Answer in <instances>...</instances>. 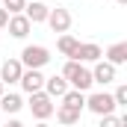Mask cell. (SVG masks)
Instances as JSON below:
<instances>
[{
	"label": "cell",
	"instance_id": "19",
	"mask_svg": "<svg viewBox=\"0 0 127 127\" xmlns=\"http://www.w3.org/2000/svg\"><path fill=\"white\" fill-rule=\"evenodd\" d=\"M24 6H27V0H3V9H6L9 15H21Z\"/></svg>",
	"mask_w": 127,
	"mask_h": 127
},
{
	"label": "cell",
	"instance_id": "7",
	"mask_svg": "<svg viewBox=\"0 0 127 127\" xmlns=\"http://www.w3.org/2000/svg\"><path fill=\"white\" fill-rule=\"evenodd\" d=\"M21 89L27 92V95H32V92H41L44 89V74L38 71V68H24V74H21Z\"/></svg>",
	"mask_w": 127,
	"mask_h": 127
},
{
	"label": "cell",
	"instance_id": "21",
	"mask_svg": "<svg viewBox=\"0 0 127 127\" xmlns=\"http://www.w3.org/2000/svg\"><path fill=\"white\" fill-rule=\"evenodd\" d=\"M6 24H9V12H6V9H3V6H0V30H3V27H6Z\"/></svg>",
	"mask_w": 127,
	"mask_h": 127
},
{
	"label": "cell",
	"instance_id": "3",
	"mask_svg": "<svg viewBox=\"0 0 127 127\" xmlns=\"http://www.w3.org/2000/svg\"><path fill=\"white\" fill-rule=\"evenodd\" d=\"M86 109H89V112H95L97 118H103V115H112L118 106H115V100H112L109 92H95V95L86 97Z\"/></svg>",
	"mask_w": 127,
	"mask_h": 127
},
{
	"label": "cell",
	"instance_id": "14",
	"mask_svg": "<svg viewBox=\"0 0 127 127\" xmlns=\"http://www.w3.org/2000/svg\"><path fill=\"white\" fill-rule=\"evenodd\" d=\"M21 106H24V97L18 95V92H9V95L3 92V95H0V112H9V115H15Z\"/></svg>",
	"mask_w": 127,
	"mask_h": 127
},
{
	"label": "cell",
	"instance_id": "17",
	"mask_svg": "<svg viewBox=\"0 0 127 127\" xmlns=\"http://www.w3.org/2000/svg\"><path fill=\"white\" fill-rule=\"evenodd\" d=\"M77 44H80V38H74V35H68V32H62L59 35V41H56V50L62 53V56H74V50H77Z\"/></svg>",
	"mask_w": 127,
	"mask_h": 127
},
{
	"label": "cell",
	"instance_id": "6",
	"mask_svg": "<svg viewBox=\"0 0 127 127\" xmlns=\"http://www.w3.org/2000/svg\"><path fill=\"white\" fill-rule=\"evenodd\" d=\"M100 56H103V50H100V44H95V41H80L77 44V50H74V62H100Z\"/></svg>",
	"mask_w": 127,
	"mask_h": 127
},
{
	"label": "cell",
	"instance_id": "16",
	"mask_svg": "<svg viewBox=\"0 0 127 127\" xmlns=\"http://www.w3.org/2000/svg\"><path fill=\"white\" fill-rule=\"evenodd\" d=\"M53 115H56V121H59V124L71 127V124H77V121H80V115H83V112H77V109H71V106H56V109H53Z\"/></svg>",
	"mask_w": 127,
	"mask_h": 127
},
{
	"label": "cell",
	"instance_id": "12",
	"mask_svg": "<svg viewBox=\"0 0 127 127\" xmlns=\"http://www.w3.org/2000/svg\"><path fill=\"white\" fill-rule=\"evenodd\" d=\"M103 62H109V65H124L127 62V41H115V44H109L106 47V53H103Z\"/></svg>",
	"mask_w": 127,
	"mask_h": 127
},
{
	"label": "cell",
	"instance_id": "13",
	"mask_svg": "<svg viewBox=\"0 0 127 127\" xmlns=\"http://www.w3.org/2000/svg\"><path fill=\"white\" fill-rule=\"evenodd\" d=\"M44 95H50V97H62L65 92H68V83H65V77H44V89H41Z\"/></svg>",
	"mask_w": 127,
	"mask_h": 127
},
{
	"label": "cell",
	"instance_id": "1",
	"mask_svg": "<svg viewBox=\"0 0 127 127\" xmlns=\"http://www.w3.org/2000/svg\"><path fill=\"white\" fill-rule=\"evenodd\" d=\"M59 77H65L68 89H77V92H89V89L95 86V83H92V71L83 62H74V59H68V62L62 65V74H59Z\"/></svg>",
	"mask_w": 127,
	"mask_h": 127
},
{
	"label": "cell",
	"instance_id": "22",
	"mask_svg": "<svg viewBox=\"0 0 127 127\" xmlns=\"http://www.w3.org/2000/svg\"><path fill=\"white\" fill-rule=\"evenodd\" d=\"M6 127H24V124H21L18 118H12V121H9V124H6Z\"/></svg>",
	"mask_w": 127,
	"mask_h": 127
},
{
	"label": "cell",
	"instance_id": "10",
	"mask_svg": "<svg viewBox=\"0 0 127 127\" xmlns=\"http://www.w3.org/2000/svg\"><path fill=\"white\" fill-rule=\"evenodd\" d=\"M6 27H9V35H12V38H27L30 30H32V24L24 18V12H21V15H9V24H6Z\"/></svg>",
	"mask_w": 127,
	"mask_h": 127
},
{
	"label": "cell",
	"instance_id": "2",
	"mask_svg": "<svg viewBox=\"0 0 127 127\" xmlns=\"http://www.w3.org/2000/svg\"><path fill=\"white\" fill-rule=\"evenodd\" d=\"M18 59H21L24 68H38V71H41L44 65L50 62V50H47L44 44H27V47L21 50V56H18Z\"/></svg>",
	"mask_w": 127,
	"mask_h": 127
},
{
	"label": "cell",
	"instance_id": "5",
	"mask_svg": "<svg viewBox=\"0 0 127 127\" xmlns=\"http://www.w3.org/2000/svg\"><path fill=\"white\" fill-rule=\"evenodd\" d=\"M44 24H47L53 32H59V35H62V32L71 30V12L62 9V6H56V9H50V12H47V21H44Z\"/></svg>",
	"mask_w": 127,
	"mask_h": 127
},
{
	"label": "cell",
	"instance_id": "20",
	"mask_svg": "<svg viewBox=\"0 0 127 127\" xmlns=\"http://www.w3.org/2000/svg\"><path fill=\"white\" fill-rule=\"evenodd\" d=\"M112 100L115 106H127V83H118V89L112 92Z\"/></svg>",
	"mask_w": 127,
	"mask_h": 127
},
{
	"label": "cell",
	"instance_id": "18",
	"mask_svg": "<svg viewBox=\"0 0 127 127\" xmlns=\"http://www.w3.org/2000/svg\"><path fill=\"white\" fill-rule=\"evenodd\" d=\"M100 127H127V115H103L100 118Z\"/></svg>",
	"mask_w": 127,
	"mask_h": 127
},
{
	"label": "cell",
	"instance_id": "11",
	"mask_svg": "<svg viewBox=\"0 0 127 127\" xmlns=\"http://www.w3.org/2000/svg\"><path fill=\"white\" fill-rule=\"evenodd\" d=\"M89 71H92V83H100V86H109L115 80V65L109 62H95V68H89Z\"/></svg>",
	"mask_w": 127,
	"mask_h": 127
},
{
	"label": "cell",
	"instance_id": "15",
	"mask_svg": "<svg viewBox=\"0 0 127 127\" xmlns=\"http://www.w3.org/2000/svg\"><path fill=\"white\" fill-rule=\"evenodd\" d=\"M59 106H71V109H77V112H83L86 109V92H77V89H68L62 95V103Z\"/></svg>",
	"mask_w": 127,
	"mask_h": 127
},
{
	"label": "cell",
	"instance_id": "8",
	"mask_svg": "<svg viewBox=\"0 0 127 127\" xmlns=\"http://www.w3.org/2000/svg\"><path fill=\"white\" fill-rule=\"evenodd\" d=\"M21 74H24V65H21V59H6V62L0 65V83H18L21 80Z\"/></svg>",
	"mask_w": 127,
	"mask_h": 127
},
{
	"label": "cell",
	"instance_id": "25",
	"mask_svg": "<svg viewBox=\"0 0 127 127\" xmlns=\"http://www.w3.org/2000/svg\"><path fill=\"white\" fill-rule=\"evenodd\" d=\"M0 118H3V112H0Z\"/></svg>",
	"mask_w": 127,
	"mask_h": 127
},
{
	"label": "cell",
	"instance_id": "9",
	"mask_svg": "<svg viewBox=\"0 0 127 127\" xmlns=\"http://www.w3.org/2000/svg\"><path fill=\"white\" fill-rule=\"evenodd\" d=\"M47 12H50V6H44L41 0H32L24 6V18L30 21V24H44L47 21Z\"/></svg>",
	"mask_w": 127,
	"mask_h": 127
},
{
	"label": "cell",
	"instance_id": "23",
	"mask_svg": "<svg viewBox=\"0 0 127 127\" xmlns=\"http://www.w3.org/2000/svg\"><path fill=\"white\" fill-rule=\"evenodd\" d=\"M35 127H47V121H38V124H35Z\"/></svg>",
	"mask_w": 127,
	"mask_h": 127
},
{
	"label": "cell",
	"instance_id": "4",
	"mask_svg": "<svg viewBox=\"0 0 127 127\" xmlns=\"http://www.w3.org/2000/svg\"><path fill=\"white\" fill-rule=\"evenodd\" d=\"M53 109H56V103H53L50 95H44V92H32L30 95V112L38 121H47V118L53 115Z\"/></svg>",
	"mask_w": 127,
	"mask_h": 127
},
{
	"label": "cell",
	"instance_id": "24",
	"mask_svg": "<svg viewBox=\"0 0 127 127\" xmlns=\"http://www.w3.org/2000/svg\"><path fill=\"white\" fill-rule=\"evenodd\" d=\"M0 95H3V83H0Z\"/></svg>",
	"mask_w": 127,
	"mask_h": 127
}]
</instances>
